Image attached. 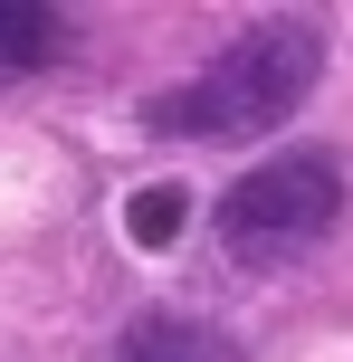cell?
<instances>
[{"label":"cell","instance_id":"cell-1","mask_svg":"<svg viewBox=\"0 0 353 362\" xmlns=\"http://www.w3.org/2000/svg\"><path fill=\"white\" fill-rule=\"evenodd\" d=\"M316 76H325V29L316 19H258L210 67H191L182 86H153L134 105V124L172 134V144H258V134L296 124Z\"/></svg>","mask_w":353,"mask_h":362},{"label":"cell","instance_id":"cell-3","mask_svg":"<svg viewBox=\"0 0 353 362\" xmlns=\"http://www.w3.org/2000/svg\"><path fill=\"white\" fill-rule=\"evenodd\" d=\"M115 362H239L210 315H182V305H144L125 334H115Z\"/></svg>","mask_w":353,"mask_h":362},{"label":"cell","instance_id":"cell-5","mask_svg":"<svg viewBox=\"0 0 353 362\" xmlns=\"http://www.w3.org/2000/svg\"><path fill=\"white\" fill-rule=\"evenodd\" d=\"M182 229H191V191H182V181H144V191L125 200V238H134L144 257L182 248Z\"/></svg>","mask_w":353,"mask_h":362},{"label":"cell","instance_id":"cell-4","mask_svg":"<svg viewBox=\"0 0 353 362\" xmlns=\"http://www.w3.org/2000/svg\"><path fill=\"white\" fill-rule=\"evenodd\" d=\"M76 57V19L48 0H0V86H29V76L67 67Z\"/></svg>","mask_w":353,"mask_h":362},{"label":"cell","instance_id":"cell-2","mask_svg":"<svg viewBox=\"0 0 353 362\" xmlns=\"http://www.w3.org/2000/svg\"><path fill=\"white\" fill-rule=\"evenodd\" d=\"M210 229L239 267H287V257L325 248L344 229V153L306 144V153H267L210 200Z\"/></svg>","mask_w":353,"mask_h":362}]
</instances>
